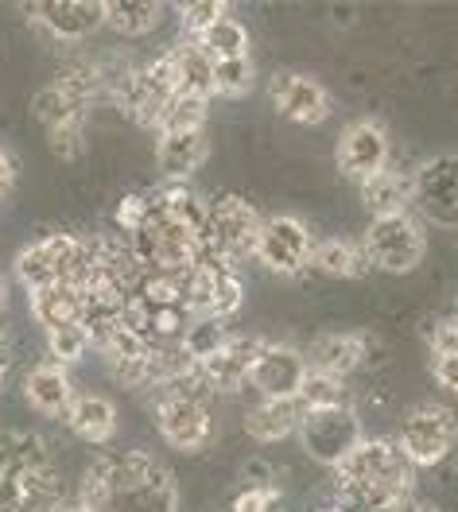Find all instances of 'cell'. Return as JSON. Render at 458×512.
<instances>
[{
    "mask_svg": "<svg viewBox=\"0 0 458 512\" xmlns=\"http://www.w3.org/2000/svg\"><path fill=\"white\" fill-rule=\"evenodd\" d=\"M311 268H319L323 276H338V280H358L369 272V260L350 237H319L311 249Z\"/></svg>",
    "mask_w": 458,
    "mask_h": 512,
    "instance_id": "f1b7e54d",
    "label": "cell"
},
{
    "mask_svg": "<svg viewBox=\"0 0 458 512\" xmlns=\"http://www.w3.org/2000/svg\"><path fill=\"white\" fill-rule=\"evenodd\" d=\"M129 249L144 272H191L210 253L206 229V198L187 183H164L148 194V214L129 237Z\"/></svg>",
    "mask_w": 458,
    "mask_h": 512,
    "instance_id": "6da1fadb",
    "label": "cell"
},
{
    "mask_svg": "<svg viewBox=\"0 0 458 512\" xmlns=\"http://www.w3.org/2000/svg\"><path fill=\"white\" fill-rule=\"evenodd\" d=\"M206 113H210V101H198V97H171L167 109L160 113V121H156V136L206 128Z\"/></svg>",
    "mask_w": 458,
    "mask_h": 512,
    "instance_id": "836d02e7",
    "label": "cell"
},
{
    "mask_svg": "<svg viewBox=\"0 0 458 512\" xmlns=\"http://www.w3.org/2000/svg\"><path fill=\"white\" fill-rule=\"evenodd\" d=\"M63 481L55 466H43L24 478H0V512H59Z\"/></svg>",
    "mask_w": 458,
    "mask_h": 512,
    "instance_id": "44dd1931",
    "label": "cell"
},
{
    "mask_svg": "<svg viewBox=\"0 0 458 512\" xmlns=\"http://www.w3.org/2000/svg\"><path fill=\"white\" fill-rule=\"evenodd\" d=\"M268 97H272L276 113H280L284 121H292V125L311 128V125H323L330 117L327 86H323L319 78H311V74H299V70H280V74H272Z\"/></svg>",
    "mask_w": 458,
    "mask_h": 512,
    "instance_id": "2e32d148",
    "label": "cell"
},
{
    "mask_svg": "<svg viewBox=\"0 0 458 512\" xmlns=\"http://www.w3.org/2000/svg\"><path fill=\"white\" fill-rule=\"evenodd\" d=\"M458 443V419L443 404H416L408 416L400 419V435L396 450L404 454V462L412 470H435L439 462H447V454Z\"/></svg>",
    "mask_w": 458,
    "mask_h": 512,
    "instance_id": "52a82bcc",
    "label": "cell"
},
{
    "mask_svg": "<svg viewBox=\"0 0 458 512\" xmlns=\"http://www.w3.org/2000/svg\"><path fill=\"white\" fill-rule=\"evenodd\" d=\"M109 90H113V101L121 105V113L144 128H156L160 113L167 109V101L175 97L171 82H167L164 59L132 66V70H125L117 82H109Z\"/></svg>",
    "mask_w": 458,
    "mask_h": 512,
    "instance_id": "4fadbf2b",
    "label": "cell"
},
{
    "mask_svg": "<svg viewBox=\"0 0 458 512\" xmlns=\"http://www.w3.org/2000/svg\"><path fill=\"white\" fill-rule=\"evenodd\" d=\"M12 272L28 291L55 288V284L78 288L86 280V272H90V249L74 233H43V237L28 241L16 253Z\"/></svg>",
    "mask_w": 458,
    "mask_h": 512,
    "instance_id": "5b68a950",
    "label": "cell"
},
{
    "mask_svg": "<svg viewBox=\"0 0 458 512\" xmlns=\"http://www.w3.org/2000/svg\"><path fill=\"white\" fill-rule=\"evenodd\" d=\"M195 43L214 59V63H222V59H245V55H249V28H245L233 12H226L210 32L198 35Z\"/></svg>",
    "mask_w": 458,
    "mask_h": 512,
    "instance_id": "1f68e13d",
    "label": "cell"
},
{
    "mask_svg": "<svg viewBox=\"0 0 458 512\" xmlns=\"http://www.w3.org/2000/svg\"><path fill=\"white\" fill-rule=\"evenodd\" d=\"M245 303V284L237 276V264L206 256L187 272V295H183V311L191 319H218L226 322L241 311Z\"/></svg>",
    "mask_w": 458,
    "mask_h": 512,
    "instance_id": "ba28073f",
    "label": "cell"
},
{
    "mask_svg": "<svg viewBox=\"0 0 458 512\" xmlns=\"http://www.w3.org/2000/svg\"><path fill=\"white\" fill-rule=\"evenodd\" d=\"M12 183H16V163H12V156L0 148V198L12 191Z\"/></svg>",
    "mask_w": 458,
    "mask_h": 512,
    "instance_id": "ee69618b",
    "label": "cell"
},
{
    "mask_svg": "<svg viewBox=\"0 0 458 512\" xmlns=\"http://www.w3.org/2000/svg\"><path fill=\"white\" fill-rule=\"evenodd\" d=\"M226 12L229 8L222 0H195V4H183V8H179V28L191 35V39H198L202 32H210Z\"/></svg>",
    "mask_w": 458,
    "mask_h": 512,
    "instance_id": "f35d334b",
    "label": "cell"
},
{
    "mask_svg": "<svg viewBox=\"0 0 458 512\" xmlns=\"http://www.w3.org/2000/svg\"><path fill=\"white\" fill-rule=\"evenodd\" d=\"M295 439H299V447L311 462L334 470L365 439V431H361L358 412L350 404H338V408H327V412H307L299 431H295Z\"/></svg>",
    "mask_w": 458,
    "mask_h": 512,
    "instance_id": "7c38bea8",
    "label": "cell"
},
{
    "mask_svg": "<svg viewBox=\"0 0 458 512\" xmlns=\"http://www.w3.org/2000/svg\"><path fill=\"white\" fill-rule=\"evenodd\" d=\"M334 485L346 505L369 512H400L412 501L416 470L404 462L393 439H361L334 466Z\"/></svg>",
    "mask_w": 458,
    "mask_h": 512,
    "instance_id": "3957f363",
    "label": "cell"
},
{
    "mask_svg": "<svg viewBox=\"0 0 458 512\" xmlns=\"http://www.w3.org/2000/svg\"><path fill=\"white\" fill-rule=\"evenodd\" d=\"M264 338L257 334H226V342L198 365V377L206 381L210 392H237L249 381V369L261 353Z\"/></svg>",
    "mask_w": 458,
    "mask_h": 512,
    "instance_id": "d6986e66",
    "label": "cell"
},
{
    "mask_svg": "<svg viewBox=\"0 0 458 512\" xmlns=\"http://www.w3.org/2000/svg\"><path fill=\"white\" fill-rule=\"evenodd\" d=\"M63 419L66 427L86 443H109L117 435V404L101 392H74Z\"/></svg>",
    "mask_w": 458,
    "mask_h": 512,
    "instance_id": "484cf974",
    "label": "cell"
},
{
    "mask_svg": "<svg viewBox=\"0 0 458 512\" xmlns=\"http://www.w3.org/2000/svg\"><path fill=\"white\" fill-rule=\"evenodd\" d=\"M86 121H90V117H74V121H63V125L47 128V148L63 163H74L86 156V148H90Z\"/></svg>",
    "mask_w": 458,
    "mask_h": 512,
    "instance_id": "74e56055",
    "label": "cell"
},
{
    "mask_svg": "<svg viewBox=\"0 0 458 512\" xmlns=\"http://www.w3.org/2000/svg\"><path fill=\"white\" fill-rule=\"evenodd\" d=\"M311 249H315V237H311L303 218L272 214L261 222L253 260L272 276H303L311 268Z\"/></svg>",
    "mask_w": 458,
    "mask_h": 512,
    "instance_id": "8fae6325",
    "label": "cell"
},
{
    "mask_svg": "<svg viewBox=\"0 0 458 512\" xmlns=\"http://www.w3.org/2000/svg\"><path fill=\"white\" fill-rule=\"evenodd\" d=\"M261 214L253 202H245L241 194H218L206 202V229H210V253L229 264H241L245 256L257 249V233H261Z\"/></svg>",
    "mask_w": 458,
    "mask_h": 512,
    "instance_id": "30bf717a",
    "label": "cell"
},
{
    "mask_svg": "<svg viewBox=\"0 0 458 512\" xmlns=\"http://www.w3.org/2000/svg\"><path fill=\"white\" fill-rule=\"evenodd\" d=\"M400 512H443V509H439V505H431V501H416V497H412Z\"/></svg>",
    "mask_w": 458,
    "mask_h": 512,
    "instance_id": "f6af8a7d",
    "label": "cell"
},
{
    "mask_svg": "<svg viewBox=\"0 0 458 512\" xmlns=\"http://www.w3.org/2000/svg\"><path fill=\"white\" fill-rule=\"evenodd\" d=\"M47 334V353L55 365H78L86 350H90V334L82 322H70V326H55V330H43Z\"/></svg>",
    "mask_w": 458,
    "mask_h": 512,
    "instance_id": "8d00e7d4",
    "label": "cell"
},
{
    "mask_svg": "<svg viewBox=\"0 0 458 512\" xmlns=\"http://www.w3.org/2000/svg\"><path fill=\"white\" fill-rule=\"evenodd\" d=\"M164 4L156 0H105V28L117 35H148L160 28Z\"/></svg>",
    "mask_w": 458,
    "mask_h": 512,
    "instance_id": "4dcf8cb0",
    "label": "cell"
},
{
    "mask_svg": "<svg viewBox=\"0 0 458 512\" xmlns=\"http://www.w3.org/2000/svg\"><path fill=\"white\" fill-rule=\"evenodd\" d=\"M144 214H148V194L140 191H129L121 202H117V210H113V222H117V229H125V233H136L140 229V222H144Z\"/></svg>",
    "mask_w": 458,
    "mask_h": 512,
    "instance_id": "60d3db41",
    "label": "cell"
},
{
    "mask_svg": "<svg viewBox=\"0 0 458 512\" xmlns=\"http://www.w3.org/2000/svg\"><path fill=\"white\" fill-rule=\"evenodd\" d=\"M389 167V132L381 121L373 117H361L350 121L338 136V171L350 179V183H365L373 175H381Z\"/></svg>",
    "mask_w": 458,
    "mask_h": 512,
    "instance_id": "5bb4252c",
    "label": "cell"
},
{
    "mask_svg": "<svg viewBox=\"0 0 458 512\" xmlns=\"http://www.w3.org/2000/svg\"><path fill=\"white\" fill-rule=\"evenodd\" d=\"M226 322L218 319H191L187 322V330H183V338H179V350L187 353L195 365H202L210 353L218 350L222 342H226Z\"/></svg>",
    "mask_w": 458,
    "mask_h": 512,
    "instance_id": "e575fe53",
    "label": "cell"
},
{
    "mask_svg": "<svg viewBox=\"0 0 458 512\" xmlns=\"http://www.w3.org/2000/svg\"><path fill=\"white\" fill-rule=\"evenodd\" d=\"M78 505L90 512H179V485L156 454L117 450L82 470Z\"/></svg>",
    "mask_w": 458,
    "mask_h": 512,
    "instance_id": "7a4b0ae2",
    "label": "cell"
},
{
    "mask_svg": "<svg viewBox=\"0 0 458 512\" xmlns=\"http://www.w3.org/2000/svg\"><path fill=\"white\" fill-rule=\"evenodd\" d=\"M24 16L51 39L78 43L105 28V0H39L24 8Z\"/></svg>",
    "mask_w": 458,
    "mask_h": 512,
    "instance_id": "e0dca14e",
    "label": "cell"
},
{
    "mask_svg": "<svg viewBox=\"0 0 458 512\" xmlns=\"http://www.w3.org/2000/svg\"><path fill=\"white\" fill-rule=\"evenodd\" d=\"M253 86H257V66H253V55L214 63V97H245Z\"/></svg>",
    "mask_w": 458,
    "mask_h": 512,
    "instance_id": "d590c367",
    "label": "cell"
},
{
    "mask_svg": "<svg viewBox=\"0 0 458 512\" xmlns=\"http://www.w3.org/2000/svg\"><path fill=\"white\" fill-rule=\"evenodd\" d=\"M307 369H319V373H330V377H350L365 361V334H354V330H334V334H319L307 353H303Z\"/></svg>",
    "mask_w": 458,
    "mask_h": 512,
    "instance_id": "603a6c76",
    "label": "cell"
},
{
    "mask_svg": "<svg viewBox=\"0 0 458 512\" xmlns=\"http://www.w3.org/2000/svg\"><path fill=\"white\" fill-rule=\"evenodd\" d=\"M4 377H8V361L0 357V388H4Z\"/></svg>",
    "mask_w": 458,
    "mask_h": 512,
    "instance_id": "7dc6e473",
    "label": "cell"
},
{
    "mask_svg": "<svg viewBox=\"0 0 458 512\" xmlns=\"http://www.w3.org/2000/svg\"><path fill=\"white\" fill-rule=\"evenodd\" d=\"M358 245L365 260H369V268H381V272H393V276H404V272L420 268L427 253L424 229H420V222L412 214L373 218Z\"/></svg>",
    "mask_w": 458,
    "mask_h": 512,
    "instance_id": "9c48e42d",
    "label": "cell"
},
{
    "mask_svg": "<svg viewBox=\"0 0 458 512\" xmlns=\"http://www.w3.org/2000/svg\"><path fill=\"white\" fill-rule=\"evenodd\" d=\"M24 400L32 404L39 416H55L63 419L70 400H74V384H70V373L55 361H43V365H32L28 377H24Z\"/></svg>",
    "mask_w": 458,
    "mask_h": 512,
    "instance_id": "d4e9b609",
    "label": "cell"
},
{
    "mask_svg": "<svg viewBox=\"0 0 458 512\" xmlns=\"http://www.w3.org/2000/svg\"><path fill=\"white\" fill-rule=\"evenodd\" d=\"M303 373H307L303 350L284 346V342H264L249 369V384L261 392V400H295Z\"/></svg>",
    "mask_w": 458,
    "mask_h": 512,
    "instance_id": "ac0fdd59",
    "label": "cell"
},
{
    "mask_svg": "<svg viewBox=\"0 0 458 512\" xmlns=\"http://www.w3.org/2000/svg\"><path fill=\"white\" fill-rule=\"evenodd\" d=\"M210 388L198 377V365L179 377L175 384L160 388L156 396V431L164 435L175 450H202L214 435V416H210V404H206Z\"/></svg>",
    "mask_w": 458,
    "mask_h": 512,
    "instance_id": "277c9868",
    "label": "cell"
},
{
    "mask_svg": "<svg viewBox=\"0 0 458 512\" xmlns=\"http://www.w3.org/2000/svg\"><path fill=\"white\" fill-rule=\"evenodd\" d=\"M167 82L175 97H198V101H210L214 97V59L198 47L195 39H183L175 47H167L164 55Z\"/></svg>",
    "mask_w": 458,
    "mask_h": 512,
    "instance_id": "ffe728a7",
    "label": "cell"
},
{
    "mask_svg": "<svg viewBox=\"0 0 458 512\" xmlns=\"http://www.w3.org/2000/svg\"><path fill=\"white\" fill-rule=\"evenodd\" d=\"M303 416L307 412L299 400H261L245 412V435L257 443H284L299 431Z\"/></svg>",
    "mask_w": 458,
    "mask_h": 512,
    "instance_id": "83f0119b",
    "label": "cell"
},
{
    "mask_svg": "<svg viewBox=\"0 0 458 512\" xmlns=\"http://www.w3.org/2000/svg\"><path fill=\"white\" fill-rule=\"evenodd\" d=\"M28 307H32V319L39 322L43 330H55V326L82 322V295L70 288V284H55V288L28 291Z\"/></svg>",
    "mask_w": 458,
    "mask_h": 512,
    "instance_id": "f546056e",
    "label": "cell"
},
{
    "mask_svg": "<svg viewBox=\"0 0 458 512\" xmlns=\"http://www.w3.org/2000/svg\"><path fill=\"white\" fill-rule=\"evenodd\" d=\"M295 400L303 404V412H327V408H338V404H350L346 400V384L330 373H319V369H307L303 373V384L295 392Z\"/></svg>",
    "mask_w": 458,
    "mask_h": 512,
    "instance_id": "d6a6232c",
    "label": "cell"
},
{
    "mask_svg": "<svg viewBox=\"0 0 458 512\" xmlns=\"http://www.w3.org/2000/svg\"><path fill=\"white\" fill-rule=\"evenodd\" d=\"M210 128H191V132H167L156 136V160L167 183H187L202 163L210 160Z\"/></svg>",
    "mask_w": 458,
    "mask_h": 512,
    "instance_id": "7402d4cb",
    "label": "cell"
},
{
    "mask_svg": "<svg viewBox=\"0 0 458 512\" xmlns=\"http://www.w3.org/2000/svg\"><path fill=\"white\" fill-rule=\"evenodd\" d=\"M59 512H90L86 505H66V509H59Z\"/></svg>",
    "mask_w": 458,
    "mask_h": 512,
    "instance_id": "c3c4849f",
    "label": "cell"
},
{
    "mask_svg": "<svg viewBox=\"0 0 458 512\" xmlns=\"http://www.w3.org/2000/svg\"><path fill=\"white\" fill-rule=\"evenodd\" d=\"M435 353H458V319L439 322V326L431 330V357H435Z\"/></svg>",
    "mask_w": 458,
    "mask_h": 512,
    "instance_id": "7bdbcfd3",
    "label": "cell"
},
{
    "mask_svg": "<svg viewBox=\"0 0 458 512\" xmlns=\"http://www.w3.org/2000/svg\"><path fill=\"white\" fill-rule=\"evenodd\" d=\"M319 512H350L346 505H327V509H319Z\"/></svg>",
    "mask_w": 458,
    "mask_h": 512,
    "instance_id": "681fc988",
    "label": "cell"
},
{
    "mask_svg": "<svg viewBox=\"0 0 458 512\" xmlns=\"http://www.w3.org/2000/svg\"><path fill=\"white\" fill-rule=\"evenodd\" d=\"M4 307H8V284L0 280V311H4Z\"/></svg>",
    "mask_w": 458,
    "mask_h": 512,
    "instance_id": "bcb514c9",
    "label": "cell"
},
{
    "mask_svg": "<svg viewBox=\"0 0 458 512\" xmlns=\"http://www.w3.org/2000/svg\"><path fill=\"white\" fill-rule=\"evenodd\" d=\"M412 171H400V167H385L381 175L365 179L361 183V206L373 214V218H396V214H412Z\"/></svg>",
    "mask_w": 458,
    "mask_h": 512,
    "instance_id": "cb8c5ba5",
    "label": "cell"
},
{
    "mask_svg": "<svg viewBox=\"0 0 458 512\" xmlns=\"http://www.w3.org/2000/svg\"><path fill=\"white\" fill-rule=\"evenodd\" d=\"M431 377L443 392L458 396V353H435L431 357Z\"/></svg>",
    "mask_w": 458,
    "mask_h": 512,
    "instance_id": "b9f144b4",
    "label": "cell"
},
{
    "mask_svg": "<svg viewBox=\"0 0 458 512\" xmlns=\"http://www.w3.org/2000/svg\"><path fill=\"white\" fill-rule=\"evenodd\" d=\"M109 90L105 70L98 63L63 66L39 94L32 97V113L43 128H55L74 117H90V105Z\"/></svg>",
    "mask_w": 458,
    "mask_h": 512,
    "instance_id": "8992f818",
    "label": "cell"
},
{
    "mask_svg": "<svg viewBox=\"0 0 458 512\" xmlns=\"http://www.w3.org/2000/svg\"><path fill=\"white\" fill-rule=\"evenodd\" d=\"M276 505H280V489L276 485H245L233 497L229 512H276Z\"/></svg>",
    "mask_w": 458,
    "mask_h": 512,
    "instance_id": "ab89813d",
    "label": "cell"
},
{
    "mask_svg": "<svg viewBox=\"0 0 458 512\" xmlns=\"http://www.w3.org/2000/svg\"><path fill=\"white\" fill-rule=\"evenodd\" d=\"M43 466H55L43 435L24 431V427L0 431V478H24V474H35Z\"/></svg>",
    "mask_w": 458,
    "mask_h": 512,
    "instance_id": "4316f807",
    "label": "cell"
},
{
    "mask_svg": "<svg viewBox=\"0 0 458 512\" xmlns=\"http://www.w3.org/2000/svg\"><path fill=\"white\" fill-rule=\"evenodd\" d=\"M416 198L412 206L424 214L427 222L458 229V156H435L420 171H412Z\"/></svg>",
    "mask_w": 458,
    "mask_h": 512,
    "instance_id": "9a60e30c",
    "label": "cell"
}]
</instances>
